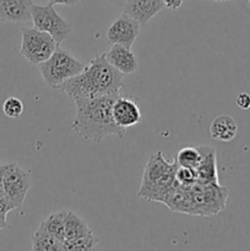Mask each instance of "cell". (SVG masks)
<instances>
[{
    "mask_svg": "<svg viewBox=\"0 0 250 251\" xmlns=\"http://www.w3.org/2000/svg\"><path fill=\"white\" fill-rule=\"evenodd\" d=\"M12 210H15V207L10 199L5 195L4 191H0V215L6 216Z\"/></svg>",
    "mask_w": 250,
    "mask_h": 251,
    "instance_id": "obj_24",
    "label": "cell"
},
{
    "mask_svg": "<svg viewBox=\"0 0 250 251\" xmlns=\"http://www.w3.org/2000/svg\"><path fill=\"white\" fill-rule=\"evenodd\" d=\"M63 242L47 232L39 226L32 235V250L36 251H61Z\"/></svg>",
    "mask_w": 250,
    "mask_h": 251,
    "instance_id": "obj_18",
    "label": "cell"
},
{
    "mask_svg": "<svg viewBox=\"0 0 250 251\" xmlns=\"http://www.w3.org/2000/svg\"><path fill=\"white\" fill-rule=\"evenodd\" d=\"M112 112L114 122L123 129L134 126L141 122V110L137 103L122 95L115 100Z\"/></svg>",
    "mask_w": 250,
    "mask_h": 251,
    "instance_id": "obj_10",
    "label": "cell"
},
{
    "mask_svg": "<svg viewBox=\"0 0 250 251\" xmlns=\"http://www.w3.org/2000/svg\"><path fill=\"white\" fill-rule=\"evenodd\" d=\"M235 102H237L238 107L242 108V109H249L250 108V95H248V93H245V92L240 93V95H238Z\"/></svg>",
    "mask_w": 250,
    "mask_h": 251,
    "instance_id": "obj_25",
    "label": "cell"
},
{
    "mask_svg": "<svg viewBox=\"0 0 250 251\" xmlns=\"http://www.w3.org/2000/svg\"><path fill=\"white\" fill-rule=\"evenodd\" d=\"M104 54L108 63L125 76L134 74L139 69L136 55L130 50V48L120 46V44H112L109 50Z\"/></svg>",
    "mask_w": 250,
    "mask_h": 251,
    "instance_id": "obj_11",
    "label": "cell"
},
{
    "mask_svg": "<svg viewBox=\"0 0 250 251\" xmlns=\"http://www.w3.org/2000/svg\"><path fill=\"white\" fill-rule=\"evenodd\" d=\"M248 2H249V5H250V0H248Z\"/></svg>",
    "mask_w": 250,
    "mask_h": 251,
    "instance_id": "obj_31",
    "label": "cell"
},
{
    "mask_svg": "<svg viewBox=\"0 0 250 251\" xmlns=\"http://www.w3.org/2000/svg\"><path fill=\"white\" fill-rule=\"evenodd\" d=\"M163 203H166L168 208H171L174 212L188 213V215L194 216L191 193L186 188L179 185L178 183L167 194Z\"/></svg>",
    "mask_w": 250,
    "mask_h": 251,
    "instance_id": "obj_15",
    "label": "cell"
},
{
    "mask_svg": "<svg viewBox=\"0 0 250 251\" xmlns=\"http://www.w3.org/2000/svg\"><path fill=\"white\" fill-rule=\"evenodd\" d=\"M212 1H218V2H221V1H229V0H212Z\"/></svg>",
    "mask_w": 250,
    "mask_h": 251,
    "instance_id": "obj_30",
    "label": "cell"
},
{
    "mask_svg": "<svg viewBox=\"0 0 250 251\" xmlns=\"http://www.w3.org/2000/svg\"><path fill=\"white\" fill-rule=\"evenodd\" d=\"M105 1H108L109 4H112V5H117V6L123 7L127 0H105Z\"/></svg>",
    "mask_w": 250,
    "mask_h": 251,
    "instance_id": "obj_28",
    "label": "cell"
},
{
    "mask_svg": "<svg viewBox=\"0 0 250 251\" xmlns=\"http://www.w3.org/2000/svg\"><path fill=\"white\" fill-rule=\"evenodd\" d=\"M85 68V64L60 47L46 61L37 65L44 82L53 90H59L65 81L82 73Z\"/></svg>",
    "mask_w": 250,
    "mask_h": 251,
    "instance_id": "obj_3",
    "label": "cell"
},
{
    "mask_svg": "<svg viewBox=\"0 0 250 251\" xmlns=\"http://www.w3.org/2000/svg\"><path fill=\"white\" fill-rule=\"evenodd\" d=\"M198 149L201 154L200 162L195 168L198 180L203 183H218L216 151L208 146H200Z\"/></svg>",
    "mask_w": 250,
    "mask_h": 251,
    "instance_id": "obj_14",
    "label": "cell"
},
{
    "mask_svg": "<svg viewBox=\"0 0 250 251\" xmlns=\"http://www.w3.org/2000/svg\"><path fill=\"white\" fill-rule=\"evenodd\" d=\"M91 232L92 230L90 229L85 220H82L73 211H65V239L64 240L83 237Z\"/></svg>",
    "mask_w": 250,
    "mask_h": 251,
    "instance_id": "obj_17",
    "label": "cell"
},
{
    "mask_svg": "<svg viewBox=\"0 0 250 251\" xmlns=\"http://www.w3.org/2000/svg\"><path fill=\"white\" fill-rule=\"evenodd\" d=\"M4 166L2 191L10 199L15 210H19L24 205L27 193L31 188V173L14 162Z\"/></svg>",
    "mask_w": 250,
    "mask_h": 251,
    "instance_id": "obj_8",
    "label": "cell"
},
{
    "mask_svg": "<svg viewBox=\"0 0 250 251\" xmlns=\"http://www.w3.org/2000/svg\"><path fill=\"white\" fill-rule=\"evenodd\" d=\"M41 227L50 233L59 240L64 242L65 239V211H60L47 217L41 223Z\"/></svg>",
    "mask_w": 250,
    "mask_h": 251,
    "instance_id": "obj_19",
    "label": "cell"
},
{
    "mask_svg": "<svg viewBox=\"0 0 250 251\" xmlns=\"http://www.w3.org/2000/svg\"><path fill=\"white\" fill-rule=\"evenodd\" d=\"M139 34V22L129 16L126 12H123L108 28L107 38L110 44H120L126 48H131Z\"/></svg>",
    "mask_w": 250,
    "mask_h": 251,
    "instance_id": "obj_9",
    "label": "cell"
},
{
    "mask_svg": "<svg viewBox=\"0 0 250 251\" xmlns=\"http://www.w3.org/2000/svg\"><path fill=\"white\" fill-rule=\"evenodd\" d=\"M21 34L20 51L22 56L34 66L46 61L59 47L50 34L37 28H22Z\"/></svg>",
    "mask_w": 250,
    "mask_h": 251,
    "instance_id": "obj_6",
    "label": "cell"
},
{
    "mask_svg": "<svg viewBox=\"0 0 250 251\" xmlns=\"http://www.w3.org/2000/svg\"><path fill=\"white\" fill-rule=\"evenodd\" d=\"M200 158L201 154L198 147H184L176 156V163L181 167L195 169L200 162Z\"/></svg>",
    "mask_w": 250,
    "mask_h": 251,
    "instance_id": "obj_21",
    "label": "cell"
},
{
    "mask_svg": "<svg viewBox=\"0 0 250 251\" xmlns=\"http://www.w3.org/2000/svg\"><path fill=\"white\" fill-rule=\"evenodd\" d=\"M186 189L191 193L194 216H213L225 208L229 193L220 183L196 180Z\"/></svg>",
    "mask_w": 250,
    "mask_h": 251,
    "instance_id": "obj_4",
    "label": "cell"
},
{
    "mask_svg": "<svg viewBox=\"0 0 250 251\" xmlns=\"http://www.w3.org/2000/svg\"><path fill=\"white\" fill-rule=\"evenodd\" d=\"M2 112L7 118H19L24 113V103L16 97H9L2 103Z\"/></svg>",
    "mask_w": 250,
    "mask_h": 251,
    "instance_id": "obj_22",
    "label": "cell"
},
{
    "mask_svg": "<svg viewBox=\"0 0 250 251\" xmlns=\"http://www.w3.org/2000/svg\"><path fill=\"white\" fill-rule=\"evenodd\" d=\"M31 17L34 28L50 34L58 44L65 41L71 33V25L54 9V5H32Z\"/></svg>",
    "mask_w": 250,
    "mask_h": 251,
    "instance_id": "obj_7",
    "label": "cell"
},
{
    "mask_svg": "<svg viewBox=\"0 0 250 251\" xmlns=\"http://www.w3.org/2000/svg\"><path fill=\"white\" fill-rule=\"evenodd\" d=\"M179 164L166 161L161 151L150 156L144 169L141 186L137 195L149 201L163 202L167 194L176 185L175 171Z\"/></svg>",
    "mask_w": 250,
    "mask_h": 251,
    "instance_id": "obj_2",
    "label": "cell"
},
{
    "mask_svg": "<svg viewBox=\"0 0 250 251\" xmlns=\"http://www.w3.org/2000/svg\"><path fill=\"white\" fill-rule=\"evenodd\" d=\"M163 7V0H127L124 5L125 12L136 20L140 26L146 25Z\"/></svg>",
    "mask_w": 250,
    "mask_h": 251,
    "instance_id": "obj_12",
    "label": "cell"
},
{
    "mask_svg": "<svg viewBox=\"0 0 250 251\" xmlns=\"http://www.w3.org/2000/svg\"><path fill=\"white\" fill-rule=\"evenodd\" d=\"M164 6L168 7V9L172 10H176L183 5L184 0H163Z\"/></svg>",
    "mask_w": 250,
    "mask_h": 251,
    "instance_id": "obj_26",
    "label": "cell"
},
{
    "mask_svg": "<svg viewBox=\"0 0 250 251\" xmlns=\"http://www.w3.org/2000/svg\"><path fill=\"white\" fill-rule=\"evenodd\" d=\"M7 228V222H6V216L0 215V230Z\"/></svg>",
    "mask_w": 250,
    "mask_h": 251,
    "instance_id": "obj_29",
    "label": "cell"
},
{
    "mask_svg": "<svg viewBox=\"0 0 250 251\" xmlns=\"http://www.w3.org/2000/svg\"><path fill=\"white\" fill-rule=\"evenodd\" d=\"M198 180V176H196L195 169L188 168V167L178 166L175 171V181L180 186H189Z\"/></svg>",
    "mask_w": 250,
    "mask_h": 251,
    "instance_id": "obj_23",
    "label": "cell"
},
{
    "mask_svg": "<svg viewBox=\"0 0 250 251\" xmlns=\"http://www.w3.org/2000/svg\"><path fill=\"white\" fill-rule=\"evenodd\" d=\"M51 5H66V6H74L77 4L80 0H48Z\"/></svg>",
    "mask_w": 250,
    "mask_h": 251,
    "instance_id": "obj_27",
    "label": "cell"
},
{
    "mask_svg": "<svg viewBox=\"0 0 250 251\" xmlns=\"http://www.w3.org/2000/svg\"><path fill=\"white\" fill-rule=\"evenodd\" d=\"M120 93L95 98H75L76 113L71 130L83 140L100 144L110 135L122 139L125 129L118 126L113 118V104Z\"/></svg>",
    "mask_w": 250,
    "mask_h": 251,
    "instance_id": "obj_1",
    "label": "cell"
},
{
    "mask_svg": "<svg viewBox=\"0 0 250 251\" xmlns=\"http://www.w3.org/2000/svg\"><path fill=\"white\" fill-rule=\"evenodd\" d=\"M85 73L87 74L97 97L118 95L123 88L125 75L108 63L104 53L92 59L88 66L85 68Z\"/></svg>",
    "mask_w": 250,
    "mask_h": 251,
    "instance_id": "obj_5",
    "label": "cell"
},
{
    "mask_svg": "<svg viewBox=\"0 0 250 251\" xmlns=\"http://www.w3.org/2000/svg\"><path fill=\"white\" fill-rule=\"evenodd\" d=\"M238 124L229 115H221L213 119L210 126V135L213 140L229 142L237 136Z\"/></svg>",
    "mask_w": 250,
    "mask_h": 251,
    "instance_id": "obj_16",
    "label": "cell"
},
{
    "mask_svg": "<svg viewBox=\"0 0 250 251\" xmlns=\"http://www.w3.org/2000/svg\"><path fill=\"white\" fill-rule=\"evenodd\" d=\"M98 239L93 235V233H88L87 235L83 237L75 238V239L64 240L63 245H61V250H77V251H85V250H95L97 248Z\"/></svg>",
    "mask_w": 250,
    "mask_h": 251,
    "instance_id": "obj_20",
    "label": "cell"
},
{
    "mask_svg": "<svg viewBox=\"0 0 250 251\" xmlns=\"http://www.w3.org/2000/svg\"><path fill=\"white\" fill-rule=\"evenodd\" d=\"M32 5V0H0V20L12 24L29 21Z\"/></svg>",
    "mask_w": 250,
    "mask_h": 251,
    "instance_id": "obj_13",
    "label": "cell"
}]
</instances>
